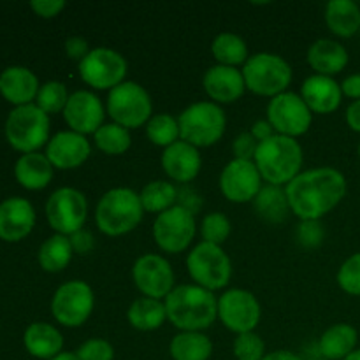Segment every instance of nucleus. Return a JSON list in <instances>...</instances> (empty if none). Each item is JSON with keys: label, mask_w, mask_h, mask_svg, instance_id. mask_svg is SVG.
<instances>
[{"label": "nucleus", "mask_w": 360, "mask_h": 360, "mask_svg": "<svg viewBox=\"0 0 360 360\" xmlns=\"http://www.w3.org/2000/svg\"><path fill=\"white\" fill-rule=\"evenodd\" d=\"M347 190V178L334 167H313L302 171L285 186L290 211L301 221L322 220L340 206Z\"/></svg>", "instance_id": "1"}, {"label": "nucleus", "mask_w": 360, "mask_h": 360, "mask_svg": "<svg viewBox=\"0 0 360 360\" xmlns=\"http://www.w3.org/2000/svg\"><path fill=\"white\" fill-rule=\"evenodd\" d=\"M167 320L179 333H204L218 319L214 292L195 283L179 285L164 299Z\"/></svg>", "instance_id": "2"}, {"label": "nucleus", "mask_w": 360, "mask_h": 360, "mask_svg": "<svg viewBox=\"0 0 360 360\" xmlns=\"http://www.w3.org/2000/svg\"><path fill=\"white\" fill-rule=\"evenodd\" d=\"M253 162L266 185L287 186L302 172L304 151L294 137L274 134L269 139L259 143Z\"/></svg>", "instance_id": "3"}, {"label": "nucleus", "mask_w": 360, "mask_h": 360, "mask_svg": "<svg viewBox=\"0 0 360 360\" xmlns=\"http://www.w3.org/2000/svg\"><path fill=\"white\" fill-rule=\"evenodd\" d=\"M143 217L144 210L139 193L127 186L108 190L95 207L98 231L109 238H120L132 232L143 221Z\"/></svg>", "instance_id": "4"}, {"label": "nucleus", "mask_w": 360, "mask_h": 360, "mask_svg": "<svg viewBox=\"0 0 360 360\" xmlns=\"http://www.w3.org/2000/svg\"><path fill=\"white\" fill-rule=\"evenodd\" d=\"M246 90L260 97H276L290 86L294 70L290 63L276 53H255L241 69Z\"/></svg>", "instance_id": "5"}, {"label": "nucleus", "mask_w": 360, "mask_h": 360, "mask_svg": "<svg viewBox=\"0 0 360 360\" xmlns=\"http://www.w3.org/2000/svg\"><path fill=\"white\" fill-rule=\"evenodd\" d=\"M178 123L181 141L195 148H207L224 137L227 118L221 105L211 101H199L183 109Z\"/></svg>", "instance_id": "6"}, {"label": "nucleus", "mask_w": 360, "mask_h": 360, "mask_svg": "<svg viewBox=\"0 0 360 360\" xmlns=\"http://www.w3.org/2000/svg\"><path fill=\"white\" fill-rule=\"evenodd\" d=\"M105 111L111 120L125 129H139L153 116V101L143 84L123 81L108 95Z\"/></svg>", "instance_id": "7"}, {"label": "nucleus", "mask_w": 360, "mask_h": 360, "mask_svg": "<svg viewBox=\"0 0 360 360\" xmlns=\"http://www.w3.org/2000/svg\"><path fill=\"white\" fill-rule=\"evenodd\" d=\"M6 137L14 150L35 153L49 143V115L35 104L18 105L7 116Z\"/></svg>", "instance_id": "8"}, {"label": "nucleus", "mask_w": 360, "mask_h": 360, "mask_svg": "<svg viewBox=\"0 0 360 360\" xmlns=\"http://www.w3.org/2000/svg\"><path fill=\"white\" fill-rule=\"evenodd\" d=\"M186 269L193 283L210 292L225 288L232 278V262L225 250L204 241L190 250Z\"/></svg>", "instance_id": "9"}, {"label": "nucleus", "mask_w": 360, "mask_h": 360, "mask_svg": "<svg viewBox=\"0 0 360 360\" xmlns=\"http://www.w3.org/2000/svg\"><path fill=\"white\" fill-rule=\"evenodd\" d=\"M88 217V200L81 190L62 186L49 195L46 202V218L56 234L72 236L84 229Z\"/></svg>", "instance_id": "10"}, {"label": "nucleus", "mask_w": 360, "mask_h": 360, "mask_svg": "<svg viewBox=\"0 0 360 360\" xmlns=\"http://www.w3.org/2000/svg\"><path fill=\"white\" fill-rule=\"evenodd\" d=\"M95 308V295L83 280H72L60 285L51 299V313L58 323L76 329L86 323Z\"/></svg>", "instance_id": "11"}, {"label": "nucleus", "mask_w": 360, "mask_h": 360, "mask_svg": "<svg viewBox=\"0 0 360 360\" xmlns=\"http://www.w3.org/2000/svg\"><path fill=\"white\" fill-rule=\"evenodd\" d=\"M79 76L94 90H109L122 84L129 70L125 56L111 48H95L77 63Z\"/></svg>", "instance_id": "12"}, {"label": "nucleus", "mask_w": 360, "mask_h": 360, "mask_svg": "<svg viewBox=\"0 0 360 360\" xmlns=\"http://www.w3.org/2000/svg\"><path fill=\"white\" fill-rule=\"evenodd\" d=\"M266 120L276 134L297 139L304 136L311 127L313 112L302 101L301 95L287 90L269 98Z\"/></svg>", "instance_id": "13"}, {"label": "nucleus", "mask_w": 360, "mask_h": 360, "mask_svg": "<svg viewBox=\"0 0 360 360\" xmlns=\"http://www.w3.org/2000/svg\"><path fill=\"white\" fill-rule=\"evenodd\" d=\"M262 308L255 294L245 288H231L218 297V320L231 333H253L260 323Z\"/></svg>", "instance_id": "14"}, {"label": "nucleus", "mask_w": 360, "mask_h": 360, "mask_svg": "<svg viewBox=\"0 0 360 360\" xmlns=\"http://www.w3.org/2000/svg\"><path fill=\"white\" fill-rule=\"evenodd\" d=\"M195 217L183 207L174 206L157 214L153 224V239L165 253H181L192 245L195 238Z\"/></svg>", "instance_id": "15"}, {"label": "nucleus", "mask_w": 360, "mask_h": 360, "mask_svg": "<svg viewBox=\"0 0 360 360\" xmlns=\"http://www.w3.org/2000/svg\"><path fill=\"white\" fill-rule=\"evenodd\" d=\"M132 280L144 297L164 301L174 290V271L165 257L144 253L134 262Z\"/></svg>", "instance_id": "16"}, {"label": "nucleus", "mask_w": 360, "mask_h": 360, "mask_svg": "<svg viewBox=\"0 0 360 360\" xmlns=\"http://www.w3.org/2000/svg\"><path fill=\"white\" fill-rule=\"evenodd\" d=\"M262 181L255 162L232 158L221 171L218 185L225 199L234 204H246L255 200L264 186Z\"/></svg>", "instance_id": "17"}, {"label": "nucleus", "mask_w": 360, "mask_h": 360, "mask_svg": "<svg viewBox=\"0 0 360 360\" xmlns=\"http://www.w3.org/2000/svg\"><path fill=\"white\" fill-rule=\"evenodd\" d=\"M62 115L72 132L88 136V134H95L104 125L105 109L94 91L77 90L70 94Z\"/></svg>", "instance_id": "18"}, {"label": "nucleus", "mask_w": 360, "mask_h": 360, "mask_svg": "<svg viewBox=\"0 0 360 360\" xmlns=\"http://www.w3.org/2000/svg\"><path fill=\"white\" fill-rule=\"evenodd\" d=\"M91 155V144L83 134L72 130H62L49 139L46 146V157L55 169H77Z\"/></svg>", "instance_id": "19"}, {"label": "nucleus", "mask_w": 360, "mask_h": 360, "mask_svg": "<svg viewBox=\"0 0 360 360\" xmlns=\"http://www.w3.org/2000/svg\"><path fill=\"white\" fill-rule=\"evenodd\" d=\"M202 88L214 104H232L239 101L246 91L245 77L238 67L217 65L210 67L204 72Z\"/></svg>", "instance_id": "20"}, {"label": "nucleus", "mask_w": 360, "mask_h": 360, "mask_svg": "<svg viewBox=\"0 0 360 360\" xmlns=\"http://www.w3.org/2000/svg\"><path fill=\"white\" fill-rule=\"evenodd\" d=\"M160 164L171 181L188 185L199 176L202 169V158H200L199 148L179 139L178 143L171 144L162 151Z\"/></svg>", "instance_id": "21"}, {"label": "nucleus", "mask_w": 360, "mask_h": 360, "mask_svg": "<svg viewBox=\"0 0 360 360\" xmlns=\"http://www.w3.org/2000/svg\"><path fill=\"white\" fill-rule=\"evenodd\" d=\"M299 95L311 109V112L316 115H330L340 108L343 101L341 83H338L334 77L320 76V74L306 77Z\"/></svg>", "instance_id": "22"}, {"label": "nucleus", "mask_w": 360, "mask_h": 360, "mask_svg": "<svg viewBox=\"0 0 360 360\" xmlns=\"http://www.w3.org/2000/svg\"><path fill=\"white\" fill-rule=\"evenodd\" d=\"M35 225L34 206L27 199L11 197L0 204V238L20 241L27 238Z\"/></svg>", "instance_id": "23"}, {"label": "nucleus", "mask_w": 360, "mask_h": 360, "mask_svg": "<svg viewBox=\"0 0 360 360\" xmlns=\"http://www.w3.org/2000/svg\"><path fill=\"white\" fill-rule=\"evenodd\" d=\"M306 60L315 74L334 77L347 69L350 55L341 42L334 39H319L308 48Z\"/></svg>", "instance_id": "24"}, {"label": "nucleus", "mask_w": 360, "mask_h": 360, "mask_svg": "<svg viewBox=\"0 0 360 360\" xmlns=\"http://www.w3.org/2000/svg\"><path fill=\"white\" fill-rule=\"evenodd\" d=\"M39 79L30 69L20 65L7 67L0 74V94L18 105L32 104L39 94Z\"/></svg>", "instance_id": "25"}, {"label": "nucleus", "mask_w": 360, "mask_h": 360, "mask_svg": "<svg viewBox=\"0 0 360 360\" xmlns=\"http://www.w3.org/2000/svg\"><path fill=\"white\" fill-rule=\"evenodd\" d=\"M55 167L48 160L46 153H25L14 165V176L18 183L27 190H42L51 183Z\"/></svg>", "instance_id": "26"}, {"label": "nucleus", "mask_w": 360, "mask_h": 360, "mask_svg": "<svg viewBox=\"0 0 360 360\" xmlns=\"http://www.w3.org/2000/svg\"><path fill=\"white\" fill-rule=\"evenodd\" d=\"M25 348L35 359L51 360L63 350V336L51 323L35 322L25 330Z\"/></svg>", "instance_id": "27"}, {"label": "nucleus", "mask_w": 360, "mask_h": 360, "mask_svg": "<svg viewBox=\"0 0 360 360\" xmlns=\"http://www.w3.org/2000/svg\"><path fill=\"white\" fill-rule=\"evenodd\" d=\"M359 333L350 323H334L323 330L319 340V352L327 360H345L357 350Z\"/></svg>", "instance_id": "28"}, {"label": "nucleus", "mask_w": 360, "mask_h": 360, "mask_svg": "<svg viewBox=\"0 0 360 360\" xmlns=\"http://www.w3.org/2000/svg\"><path fill=\"white\" fill-rule=\"evenodd\" d=\"M326 23L338 37H354L360 30V6L354 0H330L326 6Z\"/></svg>", "instance_id": "29"}, {"label": "nucleus", "mask_w": 360, "mask_h": 360, "mask_svg": "<svg viewBox=\"0 0 360 360\" xmlns=\"http://www.w3.org/2000/svg\"><path fill=\"white\" fill-rule=\"evenodd\" d=\"M127 320L130 326L141 333H151L160 329L167 320L164 301L151 297H137L127 309Z\"/></svg>", "instance_id": "30"}, {"label": "nucleus", "mask_w": 360, "mask_h": 360, "mask_svg": "<svg viewBox=\"0 0 360 360\" xmlns=\"http://www.w3.org/2000/svg\"><path fill=\"white\" fill-rule=\"evenodd\" d=\"M253 206H255V213L271 225L283 224L288 218V214L292 213L290 206H288L285 186H262L259 195L253 200Z\"/></svg>", "instance_id": "31"}, {"label": "nucleus", "mask_w": 360, "mask_h": 360, "mask_svg": "<svg viewBox=\"0 0 360 360\" xmlns=\"http://www.w3.org/2000/svg\"><path fill=\"white\" fill-rule=\"evenodd\" d=\"M169 354L172 360H210L213 343L204 333H178L171 340Z\"/></svg>", "instance_id": "32"}, {"label": "nucleus", "mask_w": 360, "mask_h": 360, "mask_svg": "<svg viewBox=\"0 0 360 360\" xmlns=\"http://www.w3.org/2000/svg\"><path fill=\"white\" fill-rule=\"evenodd\" d=\"M211 53L220 65L239 67L250 58L248 44L241 35L234 32H221L211 42Z\"/></svg>", "instance_id": "33"}, {"label": "nucleus", "mask_w": 360, "mask_h": 360, "mask_svg": "<svg viewBox=\"0 0 360 360\" xmlns=\"http://www.w3.org/2000/svg\"><path fill=\"white\" fill-rule=\"evenodd\" d=\"M74 255L72 245L67 236L55 234L46 239L39 248V264L48 273H60L70 264Z\"/></svg>", "instance_id": "34"}, {"label": "nucleus", "mask_w": 360, "mask_h": 360, "mask_svg": "<svg viewBox=\"0 0 360 360\" xmlns=\"http://www.w3.org/2000/svg\"><path fill=\"white\" fill-rule=\"evenodd\" d=\"M139 197L144 213L160 214L176 206L178 186H174L167 179H157V181H150L148 185H144Z\"/></svg>", "instance_id": "35"}, {"label": "nucleus", "mask_w": 360, "mask_h": 360, "mask_svg": "<svg viewBox=\"0 0 360 360\" xmlns=\"http://www.w3.org/2000/svg\"><path fill=\"white\" fill-rule=\"evenodd\" d=\"M95 146L105 155H123L132 144V136L130 130L125 127L118 125V123H104L97 132L94 134Z\"/></svg>", "instance_id": "36"}, {"label": "nucleus", "mask_w": 360, "mask_h": 360, "mask_svg": "<svg viewBox=\"0 0 360 360\" xmlns=\"http://www.w3.org/2000/svg\"><path fill=\"white\" fill-rule=\"evenodd\" d=\"M144 127H146V137L150 139V143H153L155 146L164 148V150L181 139L179 137L178 118H174L169 112L153 115Z\"/></svg>", "instance_id": "37"}, {"label": "nucleus", "mask_w": 360, "mask_h": 360, "mask_svg": "<svg viewBox=\"0 0 360 360\" xmlns=\"http://www.w3.org/2000/svg\"><path fill=\"white\" fill-rule=\"evenodd\" d=\"M69 91L62 81H46L35 97V105L42 109L46 115H56L63 112L67 101H69Z\"/></svg>", "instance_id": "38"}, {"label": "nucleus", "mask_w": 360, "mask_h": 360, "mask_svg": "<svg viewBox=\"0 0 360 360\" xmlns=\"http://www.w3.org/2000/svg\"><path fill=\"white\" fill-rule=\"evenodd\" d=\"M231 232V220L224 213H218V211L207 213L202 218V221H200V236H202V241L210 243V245L221 246L229 239Z\"/></svg>", "instance_id": "39"}, {"label": "nucleus", "mask_w": 360, "mask_h": 360, "mask_svg": "<svg viewBox=\"0 0 360 360\" xmlns=\"http://www.w3.org/2000/svg\"><path fill=\"white\" fill-rule=\"evenodd\" d=\"M232 354L238 360H262L267 355L266 343L255 330L238 334L232 345Z\"/></svg>", "instance_id": "40"}, {"label": "nucleus", "mask_w": 360, "mask_h": 360, "mask_svg": "<svg viewBox=\"0 0 360 360\" xmlns=\"http://www.w3.org/2000/svg\"><path fill=\"white\" fill-rule=\"evenodd\" d=\"M336 281L348 295L360 297V252L348 257L338 269Z\"/></svg>", "instance_id": "41"}, {"label": "nucleus", "mask_w": 360, "mask_h": 360, "mask_svg": "<svg viewBox=\"0 0 360 360\" xmlns=\"http://www.w3.org/2000/svg\"><path fill=\"white\" fill-rule=\"evenodd\" d=\"M79 360H115V347L108 340L91 338L76 350Z\"/></svg>", "instance_id": "42"}, {"label": "nucleus", "mask_w": 360, "mask_h": 360, "mask_svg": "<svg viewBox=\"0 0 360 360\" xmlns=\"http://www.w3.org/2000/svg\"><path fill=\"white\" fill-rule=\"evenodd\" d=\"M326 238V231L319 220H302L295 229V239L302 248H319Z\"/></svg>", "instance_id": "43"}, {"label": "nucleus", "mask_w": 360, "mask_h": 360, "mask_svg": "<svg viewBox=\"0 0 360 360\" xmlns=\"http://www.w3.org/2000/svg\"><path fill=\"white\" fill-rule=\"evenodd\" d=\"M259 148V141L252 136V132H241L232 141V155L236 160L253 162Z\"/></svg>", "instance_id": "44"}, {"label": "nucleus", "mask_w": 360, "mask_h": 360, "mask_svg": "<svg viewBox=\"0 0 360 360\" xmlns=\"http://www.w3.org/2000/svg\"><path fill=\"white\" fill-rule=\"evenodd\" d=\"M176 206L183 207L188 213H192L195 217L204 206V200L200 197V193L197 190H193L190 185H181L178 186V200H176Z\"/></svg>", "instance_id": "45"}, {"label": "nucleus", "mask_w": 360, "mask_h": 360, "mask_svg": "<svg viewBox=\"0 0 360 360\" xmlns=\"http://www.w3.org/2000/svg\"><path fill=\"white\" fill-rule=\"evenodd\" d=\"M69 239L74 253H79V255H88L95 248L94 234L90 231H86V229H81V231L74 232L72 236H69Z\"/></svg>", "instance_id": "46"}, {"label": "nucleus", "mask_w": 360, "mask_h": 360, "mask_svg": "<svg viewBox=\"0 0 360 360\" xmlns=\"http://www.w3.org/2000/svg\"><path fill=\"white\" fill-rule=\"evenodd\" d=\"M30 7L41 18H55L65 9L63 0H32Z\"/></svg>", "instance_id": "47"}, {"label": "nucleus", "mask_w": 360, "mask_h": 360, "mask_svg": "<svg viewBox=\"0 0 360 360\" xmlns=\"http://www.w3.org/2000/svg\"><path fill=\"white\" fill-rule=\"evenodd\" d=\"M91 49L88 48V41L81 35H72L65 41V53L70 60H76L77 63L90 53Z\"/></svg>", "instance_id": "48"}, {"label": "nucleus", "mask_w": 360, "mask_h": 360, "mask_svg": "<svg viewBox=\"0 0 360 360\" xmlns=\"http://www.w3.org/2000/svg\"><path fill=\"white\" fill-rule=\"evenodd\" d=\"M341 91H343L345 97L352 98V102L360 101V72L350 74V76L345 77L341 81Z\"/></svg>", "instance_id": "49"}, {"label": "nucleus", "mask_w": 360, "mask_h": 360, "mask_svg": "<svg viewBox=\"0 0 360 360\" xmlns=\"http://www.w3.org/2000/svg\"><path fill=\"white\" fill-rule=\"evenodd\" d=\"M250 132H252V136L255 137L259 143L269 139V137H273L274 134H276V132H274L273 127H271V123L267 122V120H259V122L253 123V127H252V130H250Z\"/></svg>", "instance_id": "50"}, {"label": "nucleus", "mask_w": 360, "mask_h": 360, "mask_svg": "<svg viewBox=\"0 0 360 360\" xmlns=\"http://www.w3.org/2000/svg\"><path fill=\"white\" fill-rule=\"evenodd\" d=\"M345 118H347L348 127H350L354 132L360 134V101H354L347 108V112H345Z\"/></svg>", "instance_id": "51"}, {"label": "nucleus", "mask_w": 360, "mask_h": 360, "mask_svg": "<svg viewBox=\"0 0 360 360\" xmlns=\"http://www.w3.org/2000/svg\"><path fill=\"white\" fill-rule=\"evenodd\" d=\"M262 360H302L297 354L288 350H276V352H269Z\"/></svg>", "instance_id": "52"}, {"label": "nucleus", "mask_w": 360, "mask_h": 360, "mask_svg": "<svg viewBox=\"0 0 360 360\" xmlns=\"http://www.w3.org/2000/svg\"><path fill=\"white\" fill-rule=\"evenodd\" d=\"M51 360H79V359H77L76 352H62V354L56 355V357Z\"/></svg>", "instance_id": "53"}, {"label": "nucleus", "mask_w": 360, "mask_h": 360, "mask_svg": "<svg viewBox=\"0 0 360 360\" xmlns=\"http://www.w3.org/2000/svg\"><path fill=\"white\" fill-rule=\"evenodd\" d=\"M345 360H360V348H357L355 352H352V354L348 355V357Z\"/></svg>", "instance_id": "54"}, {"label": "nucleus", "mask_w": 360, "mask_h": 360, "mask_svg": "<svg viewBox=\"0 0 360 360\" xmlns=\"http://www.w3.org/2000/svg\"><path fill=\"white\" fill-rule=\"evenodd\" d=\"M357 153H359V158H360V143H359V148H357Z\"/></svg>", "instance_id": "55"}]
</instances>
